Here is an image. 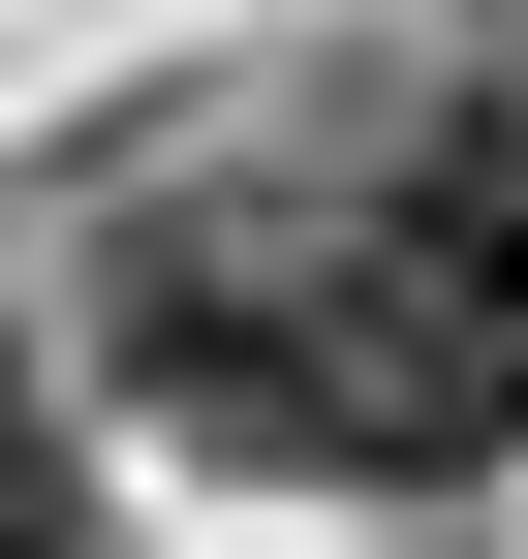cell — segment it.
<instances>
[{"label":"cell","mask_w":528,"mask_h":559,"mask_svg":"<svg viewBox=\"0 0 528 559\" xmlns=\"http://www.w3.org/2000/svg\"><path fill=\"white\" fill-rule=\"evenodd\" d=\"M124 404H187L218 466H343V280H311V218H156L94 280Z\"/></svg>","instance_id":"2"},{"label":"cell","mask_w":528,"mask_h":559,"mask_svg":"<svg viewBox=\"0 0 528 559\" xmlns=\"http://www.w3.org/2000/svg\"><path fill=\"white\" fill-rule=\"evenodd\" d=\"M343 280V466H528V94H373Z\"/></svg>","instance_id":"1"},{"label":"cell","mask_w":528,"mask_h":559,"mask_svg":"<svg viewBox=\"0 0 528 559\" xmlns=\"http://www.w3.org/2000/svg\"><path fill=\"white\" fill-rule=\"evenodd\" d=\"M0 559H94V404H62L32 311H0Z\"/></svg>","instance_id":"3"}]
</instances>
